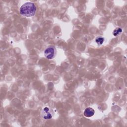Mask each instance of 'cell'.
Masks as SVG:
<instances>
[{
	"label": "cell",
	"mask_w": 127,
	"mask_h": 127,
	"mask_svg": "<svg viewBox=\"0 0 127 127\" xmlns=\"http://www.w3.org/2000/svg\"><path fill=\"white\" fill-rule=\"evenodd\" d=\"M122 28L120 27H118L115 29L113 31V35L114 36H118L119 35H120L122 33Z\"/></svg>",
	"instance_id": "cell-5"
},
{
	"label": "cell",
	"mask_w": 127,
	"mask_h": 127,
	"mask_svg": "<svg viewBox=\"0 0 127 127\" xmlns=\"http://www.w3.org/2000/svg\"><path fill=\"white\" fill-rule=\"evenodd\" d=\"M45 57L48 60H52L54 59L56 55L57 50L54 46L51 45L46 48L44 52Z\"/></svg>",
	"instance_id": "cell-2"
},
{
	"label": "cell",
	"mask_w": 127,
	"mask_h": 127,
	"mask_svg": "<svg viewBox=\"0 0 127 127\" xmlns=\"http://www.w3.org/2000/svg\"><path fill=\"white\" fill-rule=\"evenodd\" d=\"M36 7L35 4L31 2H27L21 5L20 8V13L25 17L33 16L36 12Z\"/></svg>",
	"instance_id": "cell-1"
},
{
	"label": "cell",
	"mask_w": 127,
	"mask_h": 127,
	"mask_svg": "<svg viewBox=\"0 0 127 127\" xmlns=\"http://www.w3.org/2000/svg\"><path fill=\"white\" fill-rule=\"evenodd\" d=\"M41 114L43 119L48 120L50 119L53 117L54 113L53 112L49 107H46L42 109Z\"/></svg>",
	"instance_id": "cell-3"
},
{
	"label": "cell",
	"mask_w": 127,
	"mask_h": 127,
	"mask_svg": "<svg viewBox=\"0 0 127 127\" xmlns=\"http://www.w3.org/2000/svg\"><path fill=\"white\" fill-rule=\"evenodd\" d=\"M94 113H95L94 110L93 108L90 107L86 108L84 111V115L87 118L92 117L94 115Z\"/></svg>",
	"instance_id": "cell-4"
},
{
	"label": "cell",
	"mask_w": 127,
	"mask_h": 127,
	"mask_svg": "<svg viewBox=\"0 0 127 127\" xmlns=\"http://www.w3.org/2000/svg\"><path fill=\"white\" fill-rule=\"evenodd\" d=\"M105 41V38L102 36H99L95 39V42L98 45H102Z\"/></svg>",
	"instance_id": "cell-6"
}]
</instances>
